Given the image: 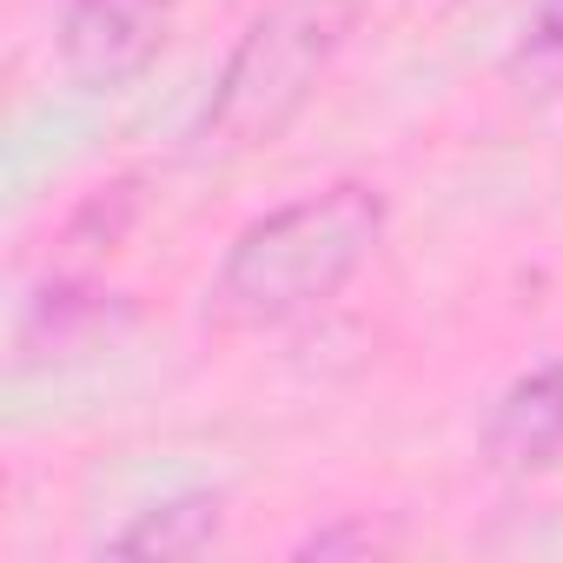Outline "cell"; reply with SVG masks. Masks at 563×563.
Segmentation results:
<instances>
[{
    "mask_svg": "<svg viewBox=\"0 0 563 563\" xmlns=\"http://www.w3.org/2000/svg\"><path fill=\"white\" fill-rule=\"evenodd\" d=\"M484 457L497 471H543L563 457V358L523 372L497 398V411L484 424Z\"/></svg>",
    "mask_w": 563,
    "mask_h": 563,
    "instance_id": "cell-4",
    "label": "cell"
},
{
    "mask_svg": "<svg viewBox=\"0 0 563 563\" xmlns=\"http://www.w3.org/2000/svg\"><path fill=\"white\" fill-rule=\"evenodd\" d=\"M358 27V0H272L225 54L199 113L206 153H265L312 107L319 80Z\"/></svg>",
    "mask_w": 563,
    "mask_h": 563,
    "instance_id": "cell-2",
    "label": "cell"
},
{
    "mask_svg": "<svg viewBox=\"0 0 563 563\" xmlns=\"http://www.w3.org/2000/svg\"><path fill=\"white\" fill-rule=\"evenodd\" d=\"M173 0H60V60L80 87H120L166 47Z\"/></svg>",
    "mask_w": 563,
    "mask_h": 563,
    "instance_id": "cell-3",
    "label": "cell"
},
{
    "mask_svg": "<svg viewBox=\"0 0 563 563\" xmlns=\"http://www.w3.org/2000/svg\"><path fill=\"white\" fill-rule=\"evenodd\" d=\"M385 192L332 179L252 219L206 286V319L225 332H278L325 312L385 245Z\"/></svg>",
    "mask_w": 563,
    "mask_h": 563,
    "instance_id": "cell-1",
    "label": "cell"
},
{
    "mask_svg": "<svg viewBox=\"0 0 563 563\" xmlns=\"http://www.w3.org/2000/svg\"><path fill=\"white\" fill-rule=\"evenodd\" d=\"M225 523V497L219 490H179L166 504H146L107 550L113 556H146V563H173V556H199L219 543Z\"/></svg>",
    "mask_w": 563,
    "mask_h": 563,
    "instance_id": "cell-5",
    "label": "cell"
},
{
    "mask_svg": "<svg viewBox=\"0 0 563 563\" xmlns=\"http://www.w3.org/2000/svg\"><path fill=\"white\" fill-rule=\"evenodd\" d=\"M530 54H563V0H543L530 21Z\"/></svg>",
    "mask_w": 563,
    "mask_h": 563,
    "instance_id": "cell-6",
    "label": "cell"
}]
</instances>
